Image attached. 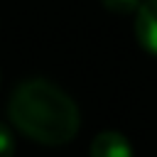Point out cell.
I'll return each instance as SVG.
<instances>
[{
  "label": "cell",
  "instance_id": "obj_1",
  "mask_svg": "<svg viewBox=\"0 0 157 157\" xmlns=\"http://www.w3.org/2000/svg\"><path fill=\"white\" fill-rule=\"evenodd\" d=\"M7 115L22 135L42 145H66L81 125L74 98L47 78L22 81L10 96Z\"/></svg>",
  "mask_w": 157,
  "mask_h": 157
},
{
  "label": "cell",
  "instance_id": "obj_2",
  "mask_svg": "<svg viewBox=\"0 0 157 157\" xmlns=\"http://www.w3.org/2000/svg\"><path fill=\"white\" fill-rule=\"evenodd\" d=\"M135 37L140 47L157 56V0H142L135 12Z\"/></svg>",
  "mask_w": 157,
  "mask_h": 157
},
{
  "label": "cell",
  "instance_id": "obj_3",
  "mask_svg": "<svg viewBox=\"0 0 157 157\" xmlns=\"http://www.w3.org/2000/svg\"><path fill=\"white\" fill-rule=\"evenodd\" d=\"M88 157H132V145L115 130H103L93 137Z\"/></svg>",
  "mask_w": 157,
  "mask_h": 157
},
{
  "label": "cell",
  "instance_id": "obj_4",
  "mask_svg": "<svg viewBox=\"0 0 157 157\" xmlns=\"http://www.w3.org/2000/svg\"><path fill=\"white\" fill-rule=\"evenodd\" d=\"M101 2L105 10H110L115 15H130V12H137L142 0H101Z\"/></svg>",
  "mask_w": 157,
  "mask_h": 157
},
{
  "label": "cell",
  "instance_id": "obj_5",
  "mask_svg": "<svg viewBox=\"0 0 157 157\" xmlns=\"http://www.w3.org/2000/svg\"><path fill=\"white\" fill-rule=\"evenodd\" d=\"M0 157H15V135L2 123H0Z\"/></svg>",
  "mask_w": 157,
  "mask_h": 157
}]
</instances>
